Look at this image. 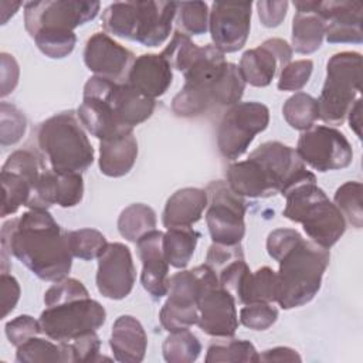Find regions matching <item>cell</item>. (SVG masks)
<instances>
[{
	"instance_id": "cell-1",
	"label": "cell",
	"mask_w": 363,
	"mask_h": 363,
	"mask_svg": "<svg viewBox=\"0 0 363 363\" xmlns=\"http://www.w3.org/2000/svg\"><path fill=\"white\" fill-rule=\"evenodd\" d=\"M0 242L1 272H9V255L16 257L43 281L57 282L71 271L74 257L67 231L48 210L30 208L23 216L6 221Z\"/></svg>"
},
{
	"instance_id": "cell-2",
	"label": "cell",
	"mask_w": 363,
	"mask_h": 363,
	"mask_svg": "<svg viewBox=\"0 0 363 363\" xmlns=\"http://www.w3.org/2000/svg\"><path fill=\"white\" fill-rule=\"evenodd\" d=\"M183 75L184 85L172 101V111L180 118H197L214 108H230L241 101L245 91L238 65L225 61L224 52L213 44L201 47Z\"/></svg>"
},
{
	"instance_id": "cell-3",
	"label": "cell",
	"mask_w": 363,
	"mask_h": 363,
	"mask_svg": "<svg viewBox=\"0 0 363 363\" xmlns=\"http://www.w3.org/2000/svg\"><path fill=\"white\" fill-rule=\"evenodd\" d=\"M228 187L241 197L267 199L285 194L294 186L315 180L296 150L282 142L268 140L248 159L231 163L225 172Z\"/></svg>"
},
{
	"instance_id": "cell-4",
	"label": "cell",
	"mask_w": 363,
	"mask_h": 363,
	"mask_svg": "<svg viewBox=\"0 0 363 363\" xmlns=\"http://www.w3.org/2000/svg\"><path fill=\"white\" fill-rule=\"evenodd\" d=\"M329 261V250L302 237L278 261L275 302L282 309H292L311 302L320 289Z\"/></svg>"
},
{
	"instance_id": "cell-5",
	"label": "cell",
	"mask_w": 363,
	"mask_h": 363,
	"mask_svg": "<svg viewBox=\"0 0 363 363\" xmlns=\"http://www.w3.org/2000/svg\"><path fill=\"white\" fill-rule=\"evenodd\" d=\"M177 1H115L102 13L104 30L146 47L162 45L170 35Z\"/></svg>"
},
{
	"instance_id": "cell-6",
	"label": "cell",
	"mask_w": 363,
	"mask_h": 363,
	"mask_svg": "<svg viewBox=\"0 0 363 363\" xmlns=\"http://www.w3.org/2000/svg\"><path fill=\"white\" fill-rule=\"evenodd\" d=\"M284 197L286 203L282 216L302 224L312 242L329 250L345 234V217L316 184V179L294 186Z\"/></svg>"
},
{
	"instance_id": "cell-7",
	"label": "cell",
	"mask_w": 363,
	"mask_h": 363,
	"mask_svg": "<svg viewBox=\"0 0 363 363\" xmlns=\"http://www.w3.org/2000/svg\"><path fill=\"white\" fill-rule=\"evenodd\" d=\"M37 142L50 167L58 173H82L94 162V147L72 111L45 119L38 128Z\"/></svg>"
},
{
	"instance_id": "cell-8",
	"label": "cell",
	"mask_w": 363,
	"mask_h": 363,
	"mask_svg": "<svg viewBox=\"0 0 363 363\" xmlns=\"http://www.w3.org/2000/svg\"><path fill=\"white\" fill-rule=\"evenodd\" d=\"M362 55L356 51L333 54L326 64V78L319 95V119L326 125H342L362 89Z\"/></svg>"
},
{
	"instance_id": "cell-9",
	"label": "cell",
	"mask_w": 363,
	"mask_h": 363,
	"mask_svg": "<svg viewBox=\"0 0 363 363\" xmlns=\"http://www.w3.org/2000/svg\"><path fill=\"white\" fill-rule=\"evenodd\" d=\"M200 279L197 326L213 337H233L238 328L234 295L221 286L217 274L206 264L197 265Z\"/></svg>"
},
{
	"instance_id": "cell-10",
	"label": "cell",
	"mask_w": 363,
	"mask_h": 363,
	"mask_svg": "<svg viewBox=\"0 0 363 363\" xmlns=\"http://www.w3.org/2000/svg\"><path fill=\"white\" fill-rule=\"evenodd\" d=\"M38 320L48 339L67 342L96 332L106 320V311L98 301L85 296L45 306Z\"/></svg>"
},
{
	"instance_id": "cell-11",
	"label": "cell",
	"mask_w": 363,
	"mask_h": 363,
	"mask_svg": "<svg viewBox=\"0 0 363 363\" xmlns=\"http://www.w3.org/2000/svg\"><path fill=\"white\" fill-rule=\"evenodd\" d=\"M269 123L267 105L248 101L238 102L227 109L217 128V147L227 160H235L250 147L254 138Z\"/></svg>"
},
{
	"instance_id": "cell-12",
	"label": "cell",
	"mask_w": 363,
	"mask_h": 363,
	"mask_svg": "<svg viewBox=\"0 0 363 363\" xmlns=\"http://www.w3.org/2000/svg\"><path fill=\"white\" fill-rule=\"evenodd\" d=\"M45 166L43 159L28 149L9 155L1 167L3 204L1 217L14 214L21 206L28 207Z\"/></svg>"
},
{
	"instance_id": "cell-13",
	"label": "cell",
	"mask_w": 363,
	"mask_h": 363,
	"mask_svg": "<svg viewBox=\"0 0 363 363\" xmlns=\"http://www.w3.org/2000/svg\"><path fill=\"white\" fill-rule=\"evenodd\" d=\"M206 221L213 242L235 245L245 235V201L225 182H211L207 189Z\"/></svg>"
},
{
	"instance_id": "cell-14",
	"label": "cell",
	"mask_w": 363,
	"mask_h": 363,
	"mask_svg": "<svg viewBox=\"0 0 363 363\" xmlns=\"http://www.w3.org/2000/svg\"><path fill=\"white\" fill-rule=\"evenodd\" d=\"M295 150L305 164L320 173L345 169L353 160V150L346 136L328 125H313L303 130Z\"/></svg>"
},
{
	"instance_id": "cell-15",
	"label": "cell",
	"mask_w": 363,
	"mask_h": 363,
	"mask_svg": "<svg viewBox=\"0 0 363 363\" xmlns=\"http://www.w3.org/2000/svg\"><path fill=\"white\" fill-rule=\"evenodd\" d=\"M98 1L45 0L24 4V27L33 37L40 30H69L94 20L99 13Z\"/></svg>"
},
{
	"instance_id": "cell-16",
	"label": "cell",
	"mask_w": 363,
	"mask_h": 363,
	"mask_svg": "<svg viewBox=\"0 0 363 363\" xmlns=\"http://www.w3.org/2000/svg\"><path fill=\"white\" fill-rule=\"evenodd\" d=\"M200 279L193 269H180L169 278L167 299L160 309L159 320L164 330L176 332L197 325Z\"/></svg>"
},
{
	"instance_id": "cell-17",
	"label": "cell",
	"mask_w": 363,
	"mask_h": 363,
	"mask_svg": "<svg viewBox=\"0 0 363 363\" xmlns=\"http://www.w3.org/2000/svg\"><path fill=\"white\" fill-rule=\"evenodd\" d=\"M111 79L91 77L84 85L82 102L77 109L81 125L96 139L106 140L133 133L132 129L121 125L106 99V86Z\"/></svg>"
},
{
	"instance_id": "cell-18",
	"label": "cell",
	"mask_w": 363,
	"mask_h": 363,
	"mask_svg": "<svg viewBox=\"0 0 363 363\" xmlns=\"http://www.w3.org/2000/svg\"><path fill=\"white\" fill-rule=\"evenodd\" d=\"M251 14V1H214L208 16L213 45L224 54L241 50L248 40Z\"/></svg>"
},
{
	"instance_id": "cell-19",
	"label": "cell",
	"mask_w": 363,
	"mask_h": 363,
	"mask_svg": "<svg viewBox=\"0 0 363 363\" xmlns=\"http://www.w3.org/2000/svg\"><path fill=\"white\" fill-rule=\"evenodd\" d=\"M136 269L132 252L122 242H109L98 258L96 288L108 299L119 301L126 298L135 285Z\"/></svg>"
},
{
	"instance_id": "cell-20",
	"label": "cell",
	"mask_w": 363,
	"mask_h": 363,
	"mask_svg": "<svg viewBox=\"0 0 363 363\" xmlns=\"http://www.w3.org/2000/svg\"><path fill=\"white\" fill-rule=\"evenodd\" d=\"M292 52L291 45L282 38H268L258 47L247 50L238 64L244 82L257 88L268 86L277 72L291 62Z\"/></svg>"
},
{
	"instance_id": "cell-21",
	"label": "cell",
	"mask_w": 363,
	"mask_h": 363,
	"mask_svg": "<svg viewBox=\"0 0 363 363\" xmlns=\"http://www.w3.org/2000/svg\"><path fill=\"white\" fill-rule=\"evenodd\" d=\"M135 55L106 33L92 34L84 48V62L96 77L119 82L126 79Z\"/></svg>"
},
{
	"instance_id": "cell-22",
	"label": "cell",
	"mask_w": 363,
	"mask_h": 363,
	"mask_svg": "<svg viewBox=\"0 0 363 363\" xmlns=\"http://www.w3.org/2000/svg\"><path fill=\"white\" fill-rule=\"evenodd\" d=\"M163 231L152 230L135 244L142 261L140 282L153 301H159L169 291V262L163 251Z\"/></svg>"
},
{
	"instance_id": "cell-23",
	"label": "cell",
	"mask_w": 363,
	"mask_h": 363,
	"mask_svg": "<svg viewBox=\"0 0 363 363\" xmlns=\"http://www.w3.org/2000/svg\"><path fill=\"white\" fill-rule=\"evenodd\" d=\"M84 179L81 173H58L45 167L28 208L48 210L52 204L68 208L81 203Z\"/></svg>"
},
{
	"instance_id": "cell-24",
	"label": "cell",
	"mask_w": 363,
	"mask_h": 363,
	"mask_svg": "<svg viewBox=\"0 0 363 363\" xmlns=\"http://www.w3.org/2000/svg\"><path fill=\"white\" fill-rule=\"evenodd\" d=\"M320 14L326 21L325 38L330 44H360L363 40V4L352 0L320 1Z\"/></svg>"
},
{
	"instance_id": "cell-25",
	"label": "cell",
	"mask_w": 363,
	"mask_h": 363,
	"mask_svg": "<svg viewBox=\"0 0 363 363\" xmlns=\"http://www.w3.org/2000/svg\"><path fill=\"white\" fill-rule=\"evenodd\" d=\"M295 16L292 18L291 48L298 54H312L323 43L326 21L320 14V1H294Z\"/></svg>"
},
{
	"instance_id": "cell-26",
	"label": "cell",
	"mask_w": 363,
	"mask_h": 363,
	"mask_svg": "<svg viewBox=\"0 0 363 363\" xmlns=\"http://www.w3.org/2000/svg\"><path fill=\"white\" fill-rule=\"evenodd\" d=\"M172 81V67L162 54H142L135 58L125 82L156 99L167 92Z\"/></svg>"
},
{
	"instance_id": "cell-27",
	"label": "cell",
	"mask_w": 363,
	"mask_h": 363,
	"mask_svg": "<svg viewBox=\"0 0 363 363\" xmlns=\"http://www.w3.org/2000/svg\"><path fill=\"white\" fill-rule=\"evenodd\" d=\"M106 99L118 122L132 130L139 123L147 121L156 106L155 99L146 96L128 82L109 81Z\"/></svg>"
},
{
	"instance_id": "cell-28",
	"label": "cell",
	"mask_w": 363,
	"mask_h": 363,
	"mask_svg": "<svg viewBox=\"0 0 363 363\" xmlns=\"http://www.w3.org/2000/svg\"><path fill=\"white\" fill-rule=\"evenodd\" d=\"M109 346L118 362H142L147 349V336L142 323L132 315H121L116 318L112 325Z\"/></svg>"
},
{
	"instance_id": "cell-29",
	"label": "cell",
	"mask_w": 363,
	"mask_h": 363,
	"mask_svg": "<svg viewBox=\"0 0 363 363\" xmlns=\"http://www.w3.org/2000/svg\"><path fill=\"white\" fill-rule=\"evenodd\" d=\"M207 204L208 197L206 189H179L167 199L162 213V223L166 228L191 227L201 218Z\"/></svg>"
},
{
	"instance_id": "cell-30",
	"label": "cell",
	"mask_w": 363,
	"mask_h": 363,
	"mask_svg": "<svg viewBox=\"0 0 363 363\" xmlns=\"http://www.w3.org/2000/svg\"><path fill=\"white\" fill-rule=\"evenodd\" d=\"M138 157V140L133 133L99 140V170L108 177L128 174Z\"/></svg>"
},
{
	"instance_id": "cell-31",
	"label": "cell",
	"mask_w": 363,
	"mask_h": 363,
	"mask_svg": "<svg viewBox=\"0 0 363 363\" xmlns=\"http://www.w3.org/2000/svg\"><path fill=\"white\" fill-rule=\"evenodd\" d=\"M277 272L269 267H261L257 271H248L234 292L235 301L242 305L255 302H275Z\"/></svg>"
},
{
	"instance_id": "cell-32",
	"label": "cell",
	"mask_w": 363,
	"mask_h": 363,
	"mask_svg": "<svg viewBox=\"0 0 363 363\" xmlns=\"http://www.w3.org/2000/svg\"><path fill=\"white\" fill-rule=\"evenodd\" d=\"M200 233L193 227H172L163 234V251L169 265L184 269L194 254Z\"/></svg>"
},
{
	"instance_id": "cell-33",
	"label": "cell",
	"mask_w": 363,
	"mask_h": 363,
	"mask_svg": "<svg viewBox=\"0 0 363 363\" xmlns=\"http://www.w3.org/2000/svg\"><path fill=\"white\" fill-rule=\"evenodd\" d=\"M156 224V213L150 206L133 203L121 211L118 218V231L125 240L136 242L143 234L155 230Z\"/></svg>"
},
{
	"instance_id": "cell-34",
	"label": "cell",
	"mask_w": 363,
	"mask_h": 363,
	"mask_svg": "<svg viewBox=\"0 0 363 363\" xmlns=\"http://www.w3.org/2000/svg\"><path fill=\"white\" fill-rule=\"evenodd\" d=\"M282 115L292 129L303 132L319 119L318 101L306 92H295L285 101Z\"/></svg>"
},
{
	"instance_id": "cell-35",
	"label": "cell",
	"mask_w": 363,
	"mask_h": 363,
	"mask_svg": "<svg viewBox=\"0 0 363 363\" xmlns=\"http://www.w3.org/2000/svg\"><path fill=\"white\" fill-rule=\"evenodd\" d=\"M162 353L169 363H193L201 353V343L189 329L169 332L162 345Z\"/></svg>"
},
{
	"instance_id": "cell-36",
	"label": "cell",
	"mask_w": 363,
	"mask_h": 363,
	"mask_svg": "<svg viewBox=\"0 0 363 363\" xmlns=\"http://www.w3.org/2000/svg\"><path fill=\"white\" fill-rule=\"evenodd\" d=\"M204 360L206 363L259 362V353L250 340L228 337L225 343L210 345Z\"/></svg>"
},
{
	"instance_id": "cell-37",
	"label": "cell",
	"mask_w": 363,
	"mask_h": 363,
	"mask_svg": "<svg viewBox=\"0 0 363 363\" xmlns=\"http://www.w3.org/2000/svg\"><path fill=\"white\" fill-rule=\"evenodd\" d=\"M362 190L360 182L350 180L339 186L333 196V203L345 217V221L357 230L363 225Z\"/></svg>"
},
{
	"instance_id": "cell-38",
	"label": "cell",
	"mask_w": 363,
	"mask_h": 363,
	"mask_svg": "<svg viewBox=\"0 0 363 363\" xmlns=\"http://www.w3.org/2000/svg\"><path fill=\"white\" fill-rule=\"evenodd\" d=\"M68 245L72 257L91 261L99 258L108 247L106 237L95 228H79L67 231Z\"/></svg>"
},
{
	"instance_id": "cell-39",
	"label": "cell",
	"mask_w": 363,
	"mask_h": 363,
	"mask_svg": "<svg viewBox=\"0 0 363 363\" xmlns=\"http://www.w3.org/2000/svg\"><path fill=\"white\" fill-rule=\"evenodd\" d=\"M33 38L38 50L54 60L68 57L77 44V35L69 30H40Z\"/></svg>"
},
{
	"instance_id": "cell-40",
	"label": "cell",
	"mask_w": 363,
	"mask_h": 363,
	"mask_svg": "<svg viewBox=\"0 0 363 363\" xmlns=\"http://www.w3.org/2000/svg\"><path fill=\"white\" fill-rule=\"evenodd\" d=\"M210 10L206 1H182L177 3L176 21L179 30L187 35H201L208 31Z\"/></svg>"
},
{
	"instance_id": "cell-41",
	"label": "cell",
	"mask_w": 363,
	"mask_h": 363,
	"mask_svg": "<svg viewBox=\"0 0 363 363\" xmlns=\"http://www.w3.org/2000/svg\"><path fill=\"white\" fill-rule=\"evenodd\" d=\"M201 47L191 41L190 35L180 30H176L167 47L160 52L170 64L172 69L186 72V69L193 64L199 55Z\"/></svg>"
},
{
	"instance_id": "cell-42",
	"label": "cell",
	"mask_w": 363,
	"mask_h": 363,
	"mask_svg": "<svg viewBox=\"0 0 363 363\" xmlns=\"http://www.w3.org/2000/svg\"><path fill=\"white\" fill-rule=\"evenodd\" d=\"M16 362L18 363H47L64 362L60 343L43 339L40 336L31 337L17 347Z\"/></svg>"
},
{
	"instance_id": "cell-43",
	"label": "cell",
	"mask_w": 363,
	"mask_h": 363,
	"mask_svg": "<svg viewBox=\"0 0 363 363\" xmlns=\"http://www.w3.org/2000/svg\"><path fill=\"white\" fill-rule=\"evenodd\" d=\"M62 350L64 362H96L99 357L101 340L96 332L81 335L67 342H58Z\"/></svg>"
},
{
	"instance_id": "cell-44",
	"label": "cell",
	"mask_w": 363,
	"mask_h": 363,
	"mask_svg": "<svg viewBox=\"0 0 363 363\" xmlns=\"http://www.w3.org/2000/svg\"><path fill=\"white\" fill-rule=\"evenodd\" d=\"M27 129L24 113L14 105L0 104V143L1 146L16 145L21 140Z\"/></svg>"
},
{
	"instance_id": "cell-45",
	"label": "cell",
	"mask_w": 363,
	"mask_h": 363,
	"mask_svg": "<svg viewBox=\"0 0 363 363\" xmlns=\"http://www.w3.org/2000/svg\"><path fill=\"white\" fill-rule=\"evenodd\" d=\"M278 319V309L269 302L245 305L240 311V323L252 330H267Z\"/></svg>"
},
{
	"instance_id": "cell-46",
	"label": "cell",
	"mask_w": 363,
	"mask_h": 363,
	"mask_svg": "<svg viewBox=\"0 0 363 363\" xmlns=\"http://www.w3.org/2000/svg\"><path fill=\"white\" fill-rule=\"evenodd\" d=\"M313 71L312 60H296L286 64L278 77L279 91H301L309 81Z\"/></svg>"
},
{
	"instance_id": "cell-47",
	"label": "cell",
	"mask_w": 363,
	"mask_h": 363,
	"mask_svg": "<svg viewBox=\"0 0 363 363\" xmlns=\"http://www.w3.org/2000/svg\"><path fill=\"white\" fill-rule=\"evenodd\" d=\"M85 296H89L85 285L75 278L65 277V278L54 282L45 291L44 303H45V306H52L57 303H62L67 301L85 298Z\"/></svg>"
},
{
	"instance_id": "cell-48",
	"label": "cell",
	"mask_w": 363,
	"mask_h": 363,
	"mask_svg": "<svg viewBox=\"0 0 363 363\" xmlns=\"http://www.w3.org/2000/svg\"><path fill=\"white\" fill-rule=\"evenodd\" d=\"M4 332H6L9 342L13 346L18 347L20 345L30 340L31 337L40 336L43 333V329H41L40 320L34 319L33 316L18 315L17 318H14L6 323Z\"/></svg>"
},
{
	"instance_id": "cell-49",
	"label": "cell",
	"mask_w": 363,
	"mask_h": 363,
	"mask_svg": "<svg viewBox=\"0 0 363 363\" xmlns=\"http://www.w3.org/2000/svg\"><path fill=\"white\" fill-rule=\"evenodd\" d=\"M301 238L302 235L294 228L272 230L267 237V252L278 262Z\"/></svg>"
},
{
	"instance_id": "cell-50",
	"label": "cell",
	"mask_w": 363,
	"mask_h": 363,
	"mask_svg": "<svg viewBox=\"0 0 363 363\" xmlns=\"http://www.w3.org/2000/svg\"><path fill=\"white\" fill-rule=\"evenodd\" d=\"M240 258H244V251H242L241 244L225 245V244L213 242L208 247L204 264L207 267H210L216 274H218L230 262L240 259Z\"/></svg>"
},
{
	"instance_id": "cell-51",
	"label": "cell",
	"mask_w": 363,
	"mask_h": 363,
	"mask_svg": "<svg viewBox=\"0 0 363 363\" xmlns=\"http://www.w3.org/2000/svg\"><path fill=\"white\" fill-rule=\"evenodd\" d=\"M257 11L259 21L264 27L274 28L278 27L288 11V1H257Z\"/></svg>"
},
{
	"instance_id": "cell-52",
	"label": "cell",
	"mask_w": 363,
	"mask_h": 363,
	"mask_svg": "<svg viewBox=\"0 0 363 363\" xmlns=\"http://www.w3.org/2000/svg\"><path fill=\"white\" fill-rule=\"evenodd\" d=\"M0 78H1V98H6L14 91L18 84V64L16 58L7 52L0 54Z\"/></svg>"
},
{
	"instance_id": "cell-53",
	"label": "cell",
	"mask_w": 363,
	"mask_h": 363,
	"mask_svg": "<svg viewBox=\"0 0 363 363\" xmlns=\"http://www.w3.org/2000/svg\"><path fill=\"white\" fill-rule=\"evenodd\" d=\"M0 284H1V318H6L16 308L20 299L21 289L17 279L9 272H1Z\"/></svg>"
},
{
	"instance_id": "cell-54",
	"label": "cell",
	"mask_w": 363,
	"mask_h": 363,
	"mask_svg": "<svg viewBox=\"0 0 363 363\" xmlns=\"http://www.w3.org/2000/svg\"><path fill=\"white\" fill-rule=\"evenodd\" d=\"M301 356L295 349L286 346H277L267 349L259 354V362H301Z\"/></svg>"
},
{
	"instance_id": "cell-55",
	"label": "cell",
	"mask_w": 363,
	"mask_h": 363,
	"mask_svg": "<svg viewBox=\"0 0 363 363\" xmlns=\"http://www.w3.org/2000/svg\"><path fill=\"white\" fill-rule=\"evenodd\" d=\"M349 119V126L350 129L356 133V136L360 139L362 138V99H356V102L353 104L352 109L349 111L347 113V118Z\"/></svg>"
}]
</instances>
